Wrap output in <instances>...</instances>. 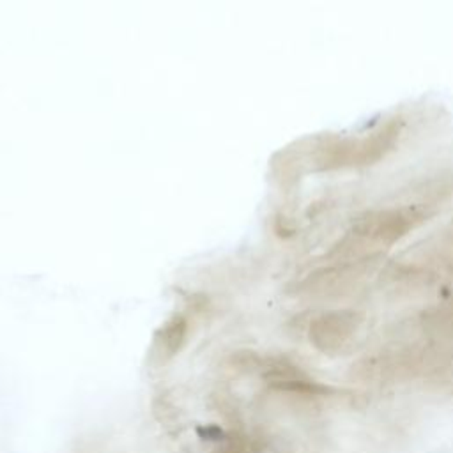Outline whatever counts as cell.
<instances>
[{
  "label": "cell",
  "mask_w": 453,
  "mask_h": 453,
  "mask_svg": "<svg viewBox=\"0 0 453 453\" xmlns=\"http://www.w3.org/2000/svg\"><path fill=\"white\" fill-rule=\"evenodd\" d=\"M425 218L426 212L418 205L372 209L352 221L343 242L349 244L347 248L354 250H384L418 228Z\"/></svg>",
  "instance_id": "6da1fadb"
},
{
  "label": "cell",
  "mask_w": 453,
  "mask_h": 453,
  "mask_svg": "<svg viewBox=\"0 0 453 453\" xmlns=\"http://www.w3.org/2000/svg\"><path fill=\"white\" fill-rule=\"evenodd\" d=\"M398 134H400V127L389 122L384 127H379L373 133H370V136L336 143L327 150L326 166L338 168V166L373 163L379 157H384V154L391 150Z\"/></svg>",
  "instance_id": "7a4b0ae2"
},
{
  "label": "cell",
  "mask_w": 453,
  "mask_h": 453,
  "mask_svg": "<svg viewBox=\"0 0 453 453\" xmlns=\"http://www.w3.org/2000/svg\"><path fill=\"white\" fill-rule=\"evenodd\" d=\"M359 327L357 315L352 311H329L310 324V342L326 354H336L354 338Z\"/></svg>",
  "instance_id": "3957f363"
},
{
  "label": "cell",
  "mask_w": 453,
  "mask_h": 453,
  "mask_svg": "<svg viewBox=\"0 0 453 453\" xmlns=\"http://www.w3.org/2000/svg\"><path fill=\"white\" fill-rule=\"evenodd\" d=\"M188 320L182 315H173L165 320L152 336L149 347V363L156 368L170 363L186 345Z\"/></svg>",
  "instance_id": "277c9868"
},
{
  "label": "cell",
  "mask_w": 453,
  "mask_h": 453,
  "mask_svg": "<svg viewBox=\"0 0 453 453\" xmlns=\"http://www.w3.org/2000/svg\"><path fill=\"white\" fill-rule=\"evenodd\" d=\"M216 453H241V449L237 446H226V448H221L218 449Z\"/></svg>",
  "instance_id": "5b68a950"
}]
</instances>
